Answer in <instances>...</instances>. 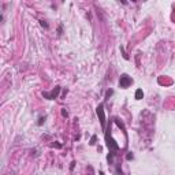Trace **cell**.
<instances>
[{"label":"cell","instance_id":"cell-2","mask_svg":"<svg viewBox=\"0 0 175 175\" xmlns=\"http://www.w3.org/2000/svg\"><path fill=\"white\" fill-rule=\"evenodd\" d=\"M59 92H60V86H56L53 90H52L51 93H46L44 92L42 93V96L45 98H48V100H53V98H56L57 97V94H59Z\"/></svg>","mask_w":175,"mask_h":175},{"label":"cell","instance_id":"cell-3","mask_svg":"<svg viewBox=\"0 0 175 175\" xmlns=\"http://www.w3.org/2000/svg\"><path fill=\"white\" fill-rule=\"evenodd\" d=\"M97 115L100 116V123H101V126H105V116H104V105L103 104H100L97 107Z\"/></svg>","mask_w":175,"mask_h":175},{"label":"cell","instance_id":"cell-1","mask_svg":"<svg viewBox=\"0 0 175 175\" xmlns=\"http://www.w3.org/2000/svg\"><path fill=\"white\" fill-rule=\"evenodd\" d=\"M133 83V79L127 75V74H123L122 77H120V79H119V86L120 88H127L130 86Z\"/></svg>","mask_w":175,"mask_h":175},{"label":"cell","instance_id":"cell-5","mask_svg":"<svg viewBox=\"0 0 175 175\" xmlns=\"http://www.w3.org/2000/svg\"><path fill=\"white\" fill-rule=\"evenodd\" d=\"M41 26H44V27H48V25H46L44 21H41Z\"/></svg>","mask_w":175,"mask_h":175},{"label":"cell","instance_id":"cell-4","mask_svg":"<svg viewBox=\"0 0 175 175\" xmlns=\"http://www.w3.org/2000/svg\"><path fill=\"white\" fill-rule=\"evenodd\" d=\"M142 96H144L142 90H141V89H138V90L135 92V98H137V100H141V98H142Z\"/></svg>","mask_w":175,"mask_h":175}]
</instances>
